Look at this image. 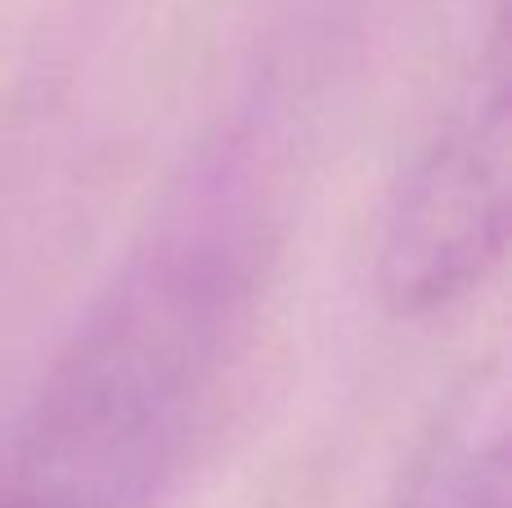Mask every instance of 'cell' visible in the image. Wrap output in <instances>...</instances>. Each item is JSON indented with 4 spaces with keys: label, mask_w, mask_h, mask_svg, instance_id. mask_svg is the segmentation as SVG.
Returning a JSON list of instances; mask_svg holds the SVG:
<instances>
[{
    "label": "cell",
    "mask_w": 512,
    "mask_h": 508,
    "mask_svg": "<svg viewBox=\"0 0 512 508\" xmlns=\"http://www.w3.org/2000/svg\"><path fill=\"white\" fill-rule=\"evenodd\" d=\"M508 198V63L495 59L400 180L382 230V297L400 315H427L472 293L504 257Z\"/></svg>",
    "instance_id": "6da1fadb"
},
{
    "label": "cell",
    "mask_w": 512,
    "mask_h": 508,
    "mask_svg": "<svg viewBox=\"0 0 512 508\" xmlns=\"http://www.w3.org/2000/svg\"><path fill=\"white\" fill-rule=\"evenodd\" d=\"M0 508H117L86 482L32 450L27 441L0 455Z\"/></svg>",
    "instance_id": "7a4b0ae2"
},
{
    "label": "cell",
    "mask_w": 512,
    "mask_h": 508,
    "mask_svg": "<svg viewBox=\"0 0 512 508\" xmlns=\"http://www.w3.org/2000/svg\"><path fill=\"white\" fill-rule=\"evenodd\" d=\"M423 508H508L504 446H472L450 459Z\"/></svg>",
    "instance_id": "3957f363"
}]
</instances>
